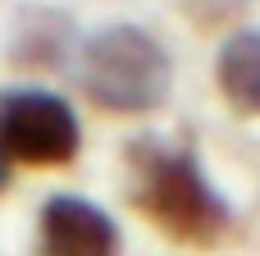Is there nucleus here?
I'll use <instances>...</instances> for the list:
<instances>
[{"mask_svg": "<svg viewBox=\"0 0 260 256\" xmlns=\"http://www.w3.org/2000/svg\"><path fill=\"white\" fill-rule=\"evenodd\" d=\"M37 252L41 256H119L123 234L110 220V211H101L96 202L73 197V192H55L41 206Z\"/></svg>", "mask_w": 260, "mask_h": 256, "instance_id": "20e7f679", "label": "nucleus"}, {"mask_svg": "<svg viewBox=\"0 0 260 256\" xmlns=\"http://www.w3.org/2000/svg\"><path fill=\"white\" fill-rule=\"evenodd\" d=\"M69 50H73V27H69L64 14L32 9V14L23 18L18 41H14V60H18V64H41V69H50V64H59V60H69Z\"/></svg>", "mask_w": 260, "mask_h": 256, "instance_id": "423d86ee", "label": "nucleus"}, {"mask_svg": "<svg viewBox=\"0 0 260 256\" xmlns=\"http://www.w3.org/2000/svg\"><path fill=\"white\" fill-rule=\"evenodd\" d=\"M5 183H9V160L0 156V192H5Z\"/></svg>", "mask_w": 260, "mask_h": 256, "instance_id": "6e6552de", "label": "nucleus"}, {"mask_svg": "<svg viewBox=\"0 0 260 256\" xmlns=\"http://www.w3.org/2000/svg\"><path fill=\"white\" fill-rule=\"evenodd\" d=\"M82 147L78 115L64 96L46 87H5L0 92V156L27 169L73 165Z\"/></svg>", "mask_w": 260, "mask_h": 256, "instance_id": "7ed1b4c3", "label": "nucleus"}, {"mask_svg": "<svg viewBox=\"0 0 260 256\" xmlns=\"http://www.w3.org/2000/svg\"><path fill=\"white\" fill-rule=\"evenodd\" d=\"M215 82L238 115H260V27H242L219 46Z\"/></svg>", "mask_w": 260, "mask_h": 256, "instance_id": "39448f33", "label": "nucleus"}, {"mask_svg": "<svg viewBox=\"0 0 260 256\" xmlns=\"http://www.w3.org/2000/svg\"><path fill=\"white\" fill-rule=\"evenodd\" d=\"M78 87L105 115H155L169 101V50L133 23H110L78 46Z\"/></svg>", "mask_w": 260, "mask_h": 256, "instance_id": "f03ea898", "label": "nucleus"}, {"mask_svg": "<svg viewBox=\"0 0 260 256\" xmlns=\"http://www.w3.org/2000/svg\"><path fill=\"white\" fill-rule=\"evenodd\" d=\"M128 165V202L174 243L215 247L233 229V206L210 183L192 147L137 137L123 151Z\"/></svg>", "mask_w": 260, "mask_h": 256, "instance_id": "f257e3e1", "label": "nucleus"}, {"mask_svg": "<svg viewBox=\"0 0 260 256\" xmlns=\"http://www.w3.org/2000/svg\"><path fill=\"white\" fill-rule=\"evenodd\" d=\"M251 0H183V14L197 23V27H219L229 23L233 14H242Z\"/></svg>", "mask_w": 260, "mask_h": 256, "instance_id": "0eeeda50", "label": "nucleus"}]
</instances>
